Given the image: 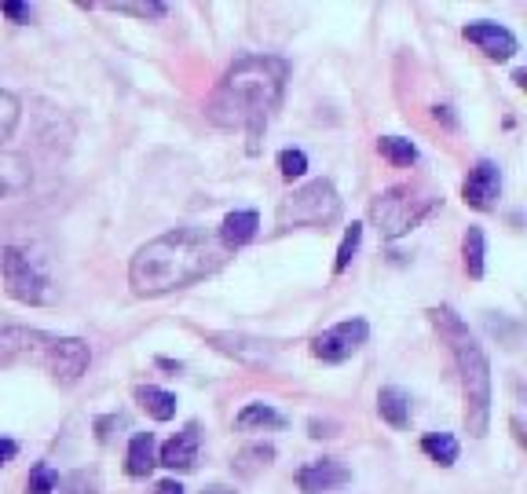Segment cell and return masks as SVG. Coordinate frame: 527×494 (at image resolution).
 <instances>
[{
  "mask_svg": "<svg viewBox=\"0 0 527 494\" xmlns=\"http://www.w3.org/2000/svg\"><path fill=\"white\" fill-rule=\"evenodd\" d=\"M377 414L392 425V429H407V421H410V396L403 392V388L396 385H388L377 392Z\"/></svg>",
  "mask_w": 527,
  "mask_h": 494,
  "instance_id": "cell-15",
  "label": "cell"
},
{
  "mask_svg": "<svg viewBox=\"0 0 527 494\" xmlns=\"http://www.w3.org/2000/svg\"><path fill=\"white\" fill-rule=\"evenodd\" d=\"M359 242H363V224H352L345 231V238H341V249H337V260H334V271L341 275V271L352 264V257L359 253Z\"/></svg>",
  "mask_w": 527,
  "mask_h": 494,
  "instance_id": "cell-24",
  "label": "cell"
},
{
  "mask_svg": "<svg viewBox=\"0 0 527 494\" xmlns=\"http://www.w3.org/2000/svg\"><path fill=\"white\" fill-rule=\"evenodd\" d=\"M158 462L173 473H191L198 465V425H187L183 432H176L173 440L162 447V458Z\"/></svg>",
  "mask_w": 527,
  "mask_h": 494,
  "instance_id": "cell-12",
  "label": "cell"
},
{
  "mask_svg": "<svg viewBox=\"0 0 527 494\" xmlns=\"http://www.w3.org/2000/svg\"><path fill=\"white\" fill-rule=\"evenodd\" d=\"M271 458H275V447H271V443H253V447H246V451H238L235 473L238 476H257L260 469H268Z\"/></svg>",
  "mask_w": 527,
  "mask_h": 494,
  "instance_id": "cell-20",
  "label": "cell"
},
{
  "mask_svg": "<svg viewBox=\"0 0 527 494\" xmlns=\"http://www.w3.org/2000/svg\"><path fill=\"white\" fill-rule=\"evenodd\" d=\"M110 8L125 11V15H136V19H162L165 15V4H158V0H151V4H125V0H118Z\"/></svg>",
  "mask_w": 527,
  "mask_h": 494,
  "instance_id": "cell-29",
  "label": "cell"
},
{
  "mask_svg": "<svg viewBox=\"0 0 527 494\" xmlns=\"http://www.w3.org/2000/svg\"><path fill=\"white\" fill-rule=\"evenodd\" d=\"M136 403H140L154 421H169L176 418V396L165 392V388H154V385H140L136 388Z\"/></svg>",
  "mask_w": 527,
  "mask_h": 494,
  "instance_id": "cell-18",
  "label": "cell"
},
{
  "mask_svg": "<svg viewBox=\"0 0 527 494\" xmlns=\"http://www.w3.org/2000/svg\"><path fill=\"white\" fill-rule=\"evenodd\" d=\"M429 319L440 330L443 341L451 344L458 377H462L465 429H469V436L480 440V436H487V425H491V363H487L480 341L462 323V315H454L451 308H429Z\"/></svg>",
  "mask_w": 527,
  "mask_h": 494,
  "instance_id": "cell-3",
  "label": "cell"
},
{
  "mask_svg": "<svg viewBox=\"0 0 527 494\" xmlns=\"http://www.w3.org/2000/svg\"><path fill=\"white\" fill-rule=\"evenodd\" d=\"M227 257L231 249L220 242V235L205 227H176L169 235L136 249L129 264V282L140 297H162V293L183 290L220 271Z\"/></svg>",
  "mask_w": 527,
  "mask_h": 494,
  "instance_id": "cell-1",
  "label": "cell"
},
{
  "mask_svg": "<svg viewBox=\"0 0 527 494\" xmlns=\"http://www.w3.org/2000/svg\"><path fill=\"white\" fill-rule=\"evenodd\" d=\"M213 348L235 355V359H246V363H264L275 355V344L257 341V337H242V333H209Z\"/></svg>",
  "mask_w": 527,
  "mask_h": 494,
  "instance_id": "cell-13",
  "label": "cell"
},
{
  "mask_svg": "<svg viewBox=\"0 0 527 494\" xmlns=\"http://www.w3.org/2000/svg\"><path fill=\"white\" fill-rule=\"evenodd\" d=\"M330 429H334V425H323V421H312V436H315V440H323V436H334V432H330Z\"/></svg>",
  "mask_w": 527,
  "mask_h": 494,
  "instance_id": "cell-34",
  "label": "cell"
},
{
  "mask_svg": "<svg viewBox=\"0 0 527 494\" xmlns=\"http://www.w3.org/2000/svg\"><path fill=\"white\" fill-rule=\"evenodd\" d=\"M55 487H59V476H55L52 465H33L30 480H26V494H55Z\"/></svg>",
  "mask_w": 527,
  "mask_h": 494,
  "instance_id": "cell-25",
  "label": "cell"
},
{
  "mask_svg": "<svg viewBox=\"0 0 527 494\" xmlns=\"http://www.w3.org/2000/svg\"><path fill=\"white\" fill-rule=\"evenodd\" d=\"M121 425H125V418H99V421H96V436H99V443H107L110 436H114V432H110V429H121Z\"/></svg>",
  "mask_w": 527,
  "mask_h": 494,
  "instance_id": "cell-31",
  "label": "cell"
},
{
  "mask_svg": "<svg viewBox=\"0 0 527 494\" xmlns=\"http://www.w3.org/2000/svg\"><path fill=\"white\" fill-rule=\"evenodd\" d=\"M366 337H370V326H366L363 319H345V323L330 326V330H323L315 337L312 355L315 359H323V363H345V359H352V355L363 348Z\"/></svg>",
  "mask_w": 527,
  "mask_h": 494,
  "instance_id": "cell-8",
  "label": "cell"
},
{
  "mask_svg": "<svg viewBox=\"0 0 527 494\" xmlns=\"http://www.w3.org/2000/svg\"><path fill=\"white\" fill-rule=\"evenodd\" d=\"M377 154L388 158L392 165H414L418 162V147L410 140H399V136H381L377 140Z\"/></svg>",
  "mask_w": 527,
  "mask_h": 494,
  "instance_id": "cell-23",
  "label": "cell"
},
{
  "mask_svg": "<svg viewBox=\"0 0 527 494\" xmlns=\"http://www.w3.org/2000/svg\"><path fill=\"white\" fill-rule=\"evenodd\" d=\"M421 451L429 454L432 462H440V465L458 462V440H454V436H447V432H432V436H425V440H421Z\"/></svg>",
  "mask_w": 527,
  "mask_h": 494,
  "instance_id": "cell-22",
  "label": "cell"
},
{
  "mask_svg": "<svg viewBox=\"0 0 527 494\" xmlns=\"http://www.w3.org/2000/svg\"><path fill=\"white\" fill-rule=\"evenodd\" d=\"M257 227H260V216L253 209H235V213L224 216V227H220V242L227 249H238L257 238Z\"/></svg>",
  "mask_w": 527,
  "mask_h": 494,
  "instance_id": "cell-14",
  "label": "cell"
},
{
  "mask_svg": "<svg viewBox=\"0 0 527 494\" xmlns=\"http://www.w3.org/2000/svg\"><path fill=\"white\" fill-rule=\"evenodd\" d=\"M238 429H286V418L279 410H271L268 403H249L235 418Z\"/></svg>",
  "mask_w": 527,
  "mask_h": 494,
  "instance_id": "cell-19",
  "label": "cell"
},
{
  "mask_svg": "<svg viewBox=\"0 0 527 494\" xmlns=\"http://www.w3.org/2000/svg\"><path fill=\"white\" fill-rule=\"evenodd\" d=\"M202 494H235L231 487H224V484H213V487H205Z\"/></svg>",
  "mask_w": 527,
  "mask_h": 494,
  "instance_id": "cell-35",
  "label": "cell"
},
{
  "mask_svg": "<svg viewBox=\"0 0 527 494\" xmlns=\"http://www.w3.org/2000/svg\"><path fill=\"white\" fill-rule=\"evenodd\" d=\"M92 352L81 337H55L26 326L0 330V366H41L59 385H77L85 377Z\"/></svg>",
  "mask_w": 527,
  "mask_h": 494,
  "instance_id": "cell-4",
  "label": "cell"
},
{
  "mask_svg": "<svg viewBox=\"0 0 527 494\" xmlns=\"http://www.w3.org/2000/svg\"><path fill=\"white\" fill-rule=\"evenodd\" d=\"M0 15H8L11 22H30V4H19V0H0Z\"/></svg>",
  "mask_w": 527,
  "mask_h": 494,
  "instance_id": "cell-30",
  "label": "cell"
},
{
  "mask_svg": "<svg viewBox=\"0 0 527 494\" xmlns=\"http://www.w3.org/2000/svg\"><path fill=\"white\" fill-rule=\"evenodd\" d=\"M337 216H341V198H337L334 183L312 180L290 198H282L275 220H279V231H290V227H326Z\"/></svg>",
  "mask_w": 527,
  "mask_h": 494,
  "instance_id": "cell-6",
  "label": "cell"
},
{
  "mask_svg": "<svg viewBox=\"0 0 527 494\" xmlns=\"http://www.w3.org/2000/svg\"><path fill=\"white\" fill-rule=\"evenodd\" d=\"M462 198L465 205H473L480 213L487 209H495L498 198H502V172H498L495 162H480L473 172H469V180L462 183Z\"/></svg>",
  "mask_w": 527,
  "mask_h": 494,
  "instance_id": "cell-9",
  "label": "cell"
},
{
  "mask_svg": "<svg viewBox=\"0 0 527 494\" xmlns=\"http://www.w3.org/2000/svg\"><path fill=\"white\" fill-rule=\"evenodd\" d=\"M465 41H473L487 59H495V63H509L513 55H517V37L506 30V26H498V22H469L465 26Z\"/></svg>",
  "mask_w": 527,
  "mask_h": 494,
  "instance_id": "cell-10",
  "label": "cell"
},
{
  "mask_svg": "<svg viewBox=\"0 0 527 494\" xmlns=\"http://www.w3.org/2000/svg\"><path fill=\"white\" fill-rule=\"evenodd\" d=\"M0 279H4L8 297L22 304H55V297H59L48 275L19 246H0Z\"/></svg>",
  "mask_w": 527,
  "mask_h": 494,
  "instance_id": "cell-7",
  "label": "cell"
},
{
  "mask_svg": "<svg viewBox=\"0 0 527 494\" xmlns=\"http://www.w3.org/2000/svg\"><path fill=\"white\" fill-rule=\"evenodd\" d=\"M286 74H290V66L275 55L238 59L205 103V118L213 121L216 129H246L249 151H257L260 132L268 125L271 110L279 107Z\"/></svg>",
  "mask_w": 527,
  "mask_h": 494,
  "instance_id": "cell-2",
  "label": "cell"
},
{
  "mask_svg": "<svg viewBox=\"0 0 527 494\" xmlns=\"http://www.w3.org/2000/svg\"><path fill=\"white\" fill-rule=\"evenodd\" d=\"M462 257H465V271L473 279H484V231L480 227H469L462 242Z\"/></svg>",
  "mask_w": 527,
  "mask_h": 494,
  "instance_id": "cell-21",
  "label": "cell"
},
{
  "mask_svg": "<svg viewBox=\"0 0 527 494\" xmlns=\"http://www.w3.org/2000/svg\"><path fill=\"white\" fill-rule=\"evenodd\" d=\"M30 187V165L19 154H0V198H11Z\"/></svg>",
  "mask_w": 527,
  "mask_h": 494,
  "instance_id": "cell-17",
  "label": "cell"
},
{
  "mask_svg": "<svg viewBox=\"0 0 527 494\" xmlns=\"http://www.w3.org/2000/svg\"><path fill=\"white\" fill-rule=\"evenodd\" d=\"M15 125H19V99L0 88V143L15 132Z\"/></svg>",
  "mask_w": 527,
  "mask_h": 494,
  "instance_id": "cell-26",
  "label": "cell"
},
{
  "mask_svg": "<svg viewBox=\"0 0 527 494\" xmlns=\"http://www.w3.org/2000/svg\"><path fill=\"white\" fill-rule=\"evenodd\" d=\"M352 480L345 465L337 462V458H319V462L304 465L301 473H297V484H301L304 494H334Z\"/></svg>",
  "mask_w": 527,
  "mask_h": 494,
  "instance_id": "cell-11",
  "label": "cell"
},
{
  "mask_svg": "<svg viewBox=\"0 0 527 494\" xmlns=\"http://www.w3.org/2000/svg\"><path fill=\"white\" fill-rule=\"evenodd\" d=\"M436 205H440V198L432 191L403 183V187H388L385 194H377L374 205H370V220L385 238H399L414 231Z\"/></svg>",
  "mask_w": 527,
  "mask_h": 494,
  "instance_id": "cell-5",
  "label": "cell"
},
{
  "mask_svg": "<svg viewBox=\"0 0 527 494\" xmlns=\"http://www.w3.org/2000/svg\"><path fill=\"white\" fill-rule=\"evenodd\" d=\"M15 454H19V443H15V440H0V469H4V465L15 458Z\"/></svg>",
  "mask_w": 527,
  "mask_h": 494,
  "instance_id": "cell-32",
  "label": "cell"
},
{
  "mask_svg": "<svg viewBox=\"0 0 527 494\" xmlns=\"http://www.w3.org/2000/svg\"><path fill=\"white\" fill-rule=\"evenodd\" d=\"M151 494H183V487L176 480H162V484H154Z\"/></svg>",
  "mask_w": 527,
  "mask_h": 494,
  "instance_id": "cell-33",
  "label": "cell"
},
{
  "mask_svg": "<svg viewBox=\"0 0 527 494\" xmlns=\"http://www.w3.org/2000/svg\"><path fill=\"white\" fill-rule=\"evenodd\" d=\"M279 169L286 180H301L304 172H308V158H304V151H282L279 154Z\"/></svg>",
  "mask_w": 527,
  "mask_h": 494,
  "instance_id": "cell-27",
  "label": "cell"
},
{
  "mask_svg": "<svg viewBox=\"0 0 527 494\" xmlns=\"http://www.w3.org/2000/svg\"><path fill=\"white\" fill-rule=\"evenodd\" d=\"M158 465V458H154V436L151 432H136L129 443V454H125V473L129 476H151V469Z\"/></svg>",
  "mask_w": 527,
  "mask_h": 494,
  "instance_id": "cell-16",
  "label": "cell"
},
{
  "mask_svg": "<svg viewBox=\"0 0 527 494\" xmlns=\"http://www.w3.org/2000/svg\"><path fill=\"white\" fill-rule=\"evenodd\" d=\"M59 494H96V476L88 473H70L66 480H59V487H55Z\"/></svg>",
  "mask_w": 527,
  "mask_h": 494,
  "instance_id": "cell-28",
  "label": "cell"
}]
</instances>
